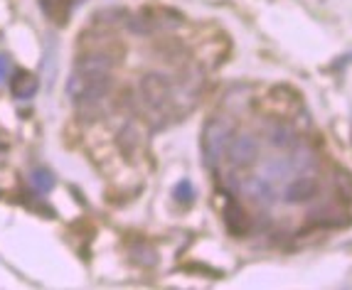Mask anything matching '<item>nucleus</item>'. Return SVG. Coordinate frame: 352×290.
Masks as SVG:
<instances>
[{"label":"nucleus","mask_w":352,"mask_h":290,"mask_svg":"<svg viewBox=\"0 0 352 290\" xmlns=\"http://www.w3.org/2000/svg\"><path fill=\"white\" fill-rule=\"evenodd\" d=\"M232 135H234V128L227 118H210L207 121L205 131H202V157H205L207 168L219 165Z\"/></svg>","instance_id":"f257e3e1"},{"label":"nucleus","mask_w":352,"mask_h":290,"mask_svg":"<svg viewBox=\"0 0 352 290\" xmlns=\"http://www.w3.org/2000/svg\"><path fill=\"white\" fill-rule=\"evenodd\" d=\"M138 91H141V99L148 109H165L168 101H170V93H173V84L170 79L165 74H158V71H151L141 79L138 84Z\"/></svg>","instance_id":"f03ea898"},{"label":"nucleus","mask_w":352,"mask_h":290,"mask_svg":"<svg viewBox=\"0 0 352 290\" xmlns=\"http://www.w3.org/2000/svg\"><path fill=\"white\" fill-rule=\"evenodd\" d=\"M111 69H113V54L104 52V49L84 52L82 57H76V64H74V74L84 76V79L111 76Z\"/></svg>","instance_id":"7ed1b4c3"},{"label":"nucleus","mask_w":352,"mask_h":290,"mask_svg":"<svg viewBox=\"0 0 352 290\" xmlns=\"http://www.w3.org/2000/svg\"><path fill=\"white\" fill-rule=\"evenodd\" d=\"M224 155L232 160V165H234V168H249V165L256 163V157H258L256 138H254V135H249V133L232 135Z\"/></svg>","instance_id":"20e7f679"},{"label":"nucleus","mask_w":352,"mask_h":290,"mask_svg":"<svg viewBox=\"0 0 352 290\" xmlns=\"http://www.w3.org/2000/svg\"><path fill=\"white\" fill-rule=\"evenodd\" d=\"M239 190L261 209H269L271 204L276 202V190H274V182H269L266 177H252V180L241 182Z\"/></svg>","instance_id":"39448f33"},{"label":"nucleus","mask_w":352,"mask_h":290,"mask_svg":"<svg viewBox=\"0 0 352 290\" xmlns=\"http://www.w3.org/2000/svg\"><path fill=\"white\" fill-rule=\"evenodd\" d=\"M224 224H227L232 236H244L252 229V219H249V214L236 199H229L227 207H224Z\"/></svg>","instance_id":"423d86ee"},{"label":"nucleus","mask_w":352,"mask_h":290,"mask_svg":"<svg viewBox=\"0 0 352 290\" xmlns=\"http://www.w3.org/2000/svg\"><path fill=\"white\" fill-rule=\"evenodd\" d=\"M316 194H318V182L313 180V177H308V175H303V177L294 180L291 185L286 187V192H283V197H286L288 204L308 202V199H313Z\"/></svg>","instance_id":"0eeeda50"},{"label":"nucleus","mask_w":352,"mask_h":290,"mask_svg":"<svg viewBox=\"0 0 352 290\" xmlns=\"http://www.w3.org/2000/svg\"><path fill=\"white\" fill-rule=\"evenodd\" d=\"M266 138L278 150H288L296 145V131L286 123H271L269 131H266Z\"/></svg>","instance_id":"6e6552de"},{"label":"nucleus","mask_w":352,"mask_h":290,"mask_svg":"<svg viewBox=\"0 0 352 290\" xmlns=\"http://www.w3.org/2000/svg\"><path fill=\"white\" fill-rule=\"evenodd\" d=\"M311 219L320 227H328V229H342V227H350L352 224V216L345 214V212H338V209H320V212H313Z\"/></svg>","instance_id":"1a4fd4ad"},{"label":"nucleus","mask_w":352,"mask_h":290,"mask_svg":"<svg viewBox=\"0 0 352 290\" xmlns=\"http://www.w3.org/2000/svg\"><path fill=\"white\" fill-rule=\"evenodd\" d=\"M12 93H15V99L30 101L37 93V76L30 71H18L12 76Z\"/></svg>","instance_id":"9d476101"},{"label":"nucleus","mask_w":352,"mask_h":290,"mask_svg":"<svg viewBox=\"0 0 352 290\" xmlns=\"http://www.w3.org/2000/svg\"><path fill=\"white\" fill-rule=\"evenodd\" d=\"M294 170H291V163H288V157H278V160H269L264 163L261 168V177H266L269 182H281L286 177H291Z\"/></svg>","instance_id":"9b49d317"},{"label":"nucleus","mask_w":352,"mask_h":290,"mask_svg":"<svg viewBox=\"0 0 352 290\" xmlns=\"http://www.w3.org/2000/svg\"><path fill=\"white\" fill-rule=\"evenodd\" d=\"M30 185H32V190H35L37 194H47V192L54 190L57 180H54V175L50 172V170L35 168L32 172H30Z\"/></svg>","instance_id":"f8f14e48"},{"label":"nucleus","mask_w":352,"mask_h":290,"mask_svg":"<svg viewBox=\"0 0 352 290\" xmlns=\"http://www.w3.org/2000/svg\"><path fill=\"white\" fill-rule=\"evenodd\" d=\"M40 3L47 18H52L54 23H59V25H65L67 15H69V8H72L69 0H40Z\"/></svg>","instance_id":"ddd939ff"},{"label":"nucleus","mask_w":352,"mask_h":290,"mask_svg":"<svg viewBox=\"0 0 352 290\" xmlns=\"http://www.w3.org/2000/svg\"><path fill=\"white\" fill-rule=\"evenodd\" d=\"M291 170L294 172H308V170L316 168V155H313L311 148H296V153L288 157Z\"/></svg>","instance_id":"4468645a"},{"label":"nucleus","mask_w":352,"mask_h":290,"mask_svg":"<svg viewBox=\"0 0 352 290\" xmlns=\"http://www.w3.org/2000/svg\"><path fill=\"white\" fill-rule=\"evenodd\" d=\"M335 190L345 202H352V172L347 170H335Z\"/></svg>","instance_id":"2eb2a0df"},{"label":"nucleus","mask_w":352,"mask_h":290,"mask_svg":"<svg viewBox=\"0 0 352 290\" xmlns=\"http://www.w3.org/2000/svg\"><path fill=\"white\" fill-rule=\"evenodd\" d=\"M173 197L177 199L180 204H190L195 199V187L190 180H180L175 185V190H173Z\"/></svg>","instance_id":"dca6fc26"},{"label":"nucleus","mask_w":352,"mask_h":290,"mask_svg":"<svg viewBox=\"0 0 352 290\" xmlns=\"http://www.w3.org/2000/svg\"><path fill=\"white\" fill-rule=\"evenodd\" d=\"M8 76H10V57L0 54V82H6Z\"/></svg>","instance_id":"f3484780"}]
</instances>
